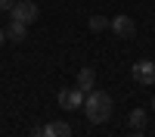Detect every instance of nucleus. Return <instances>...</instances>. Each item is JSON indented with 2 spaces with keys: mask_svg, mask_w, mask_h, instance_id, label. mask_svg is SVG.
Wrapping results in <instances>:
<instances>
[{
  "mask_svg": "<svg viewBox=\"0 0 155 137\" xmlns=\"http://www.w3.org/2000/svg\"><path fill=\"white\" fill-rule=\"evenodd\" d=\"M9 6H12V0H0V9H3V12H6Z\"/></svg>",
  "mask_w": 155,
  "mask_h": 137,
  "instance_id": "obj_12",
  "label": "nucleus"
},
{
  "mask_svg": "<svg viewBox=\"0 0 155 137\" xmlns=\"http://www.w3.org/2000/svg\"><path fill=\"white\" fill-rule=\"evenodd\" d=\"M130 75L137 84H155V59H140L130 66Z\"/></svg>",
  "mask_w": 155,
  "mask_h": 137,
  "instance_id": "obj_3",
  "label": "nucleus"
},
{
  "mask_svg": "<svg viewBox=\"0 0 155 137\" xmlns=\"http://www.w3.org/2000/svg\"><path fill=\"white\" fill-rule=\"evenodd\" d=\"M152 109H155V97H152Z\"/></svg>",
  "mask_w": 155,
  "mask_h": 137,
  "instance_id": "obj_15",
  "label": "nucleus"
},
{
  "mask_svg": "<svg viewBox=\"0 0 155 137\" xmlns=\"http://www.w3.org/2000/svg\"><path fill=\"white\" fill-rule=\"evenodd\" d=\"M37 16H41V9H37L31 0H19V3H12V6H9V19H16V22L31 25Z\"/></svg>",
  "mask_w": 155,
  "mask_h": 137,
  "instance_id": "obj_2",
  "label": "nucleus"
},
{
  "mask_svg": "<svg viewBox=\"0 0 155 137\" xmlns=\"http://www.w3.org/2000/svg\"><path fill=\"white\" fill-rule=\"evenodd\" d=\"M44 137H71V125L68 122H50V125H44Z\"/></svg>",
  "mask_w": 155,
  "mask_h": 137,
  "instance_id": "obj_7",
  "label": "nucleus"
},
{
  "mask_svg": "<svg viewBox=\"0 0 155 137\" xmlns=\"http://www.w3.org/2000/svg\"><path fill=\"white\" fill-rule=\"evenodd\" d=\"M84 100H87V94L78 91V87H62L59 91V106L62 109H81Z\"/></svg>",
  "mask_w": 155,
  "mask_h": 137,
  "instance_id": "obj_4",
  "label": "nucleus"
},
{
  "mask_svg": "<svg viewBox=\"0 0 155 137\" xmlns=\"http://www.w3.org/2000/svg\"><path fill=\"white\" fill-rule=\"evenodd\" d=\"M84 115H87V122H93V125L106 122L112 115V97L106 91H90L87 100H84Z\"/></svg>",
  "mask_w": 155,
  "mask_h": 137,
  "instance_id": "obj_1",
  "label": "nucleus"
},
{
  "mask_svg": "<svg viewBox=\"0 0 155 137\" xmlns=\"http://www.w3.org/2000/svg\"><path fill=\"white\" fill-rule=\"evenodd\" d=\"M127 137H143V131H130V134H127Z\"/></svg>",
  "mask_w": 155,
  "mask_h": 137,
  "instance_id": "obj_14",
  "label": "nucleus"
},
{
  "mask_svg": "<svg viewBox=\"0 0 155 137\" xmlns=\"http://www.w3.org/2000/svg\"><path fill=\"white\" fill-rule=\"evenodd\" d=\"M31 137H44V125L41 128H31Z\"/></svg>",
  "mask_w": 155,
  "mask_h": 137,
  "instance_id": "obj_11",
  "label": "nucleus"
},
{
  "mask_svg": "<svg viewBox=\"0 0 155 137\" xmlns=\"http://www.w3.org/2000/svg\"><path fill=\"white\" fill-rule=\"evenodd\" d=\"M112 25V19H106V16H93L90 19V31H106Z\"/></svg>",
  "mask_w": 155,
  "mask_h": 137,
  "instance_id": "obj_10",
  "label": "nucleus"
},
{
  "mask_svg": "<svg viewBox=\"0 0 155 137\" xmlns=\"http://www.w3.org/2000/svg\"><path fill=\"white\" fill-rule=\"evenodd\" d=\"M25 34H28V25L9 19V25H6V37H9V41H25Z\"/></svg>",
  "mask_w": 155,
  "mask_h": 137,
  "instance_id": "obj_8",
  "label": "nucleus"
},
{
  "mask_svg": "<svg viewBox=\"0 0 155 137\" xmlns=\"http://www.w3.org/2000/svg\"><path fill=\"white\" fill-rule=\"evenodd\" d=\"M6 41V28H0V44H3Z\"/></svg>",
  "mask_w": 155,
  "mask_h": 137,
  "instance_id": "obj_13",
  "label": "nucleus"
},
{
  "mask_svg": "<svg viewBox=\"0 0 155 137\" xmlns=\"http://www.w3.org/2000/svg\"><path fill=\"white\" fill-rule=\"evenodd\" d=\"M93 81H96L93 69H90V66H84L81 72H78V81H74V87H78V91H84V94H90V91H93Z\"/></svg>",
  "mask_w": 155,
  "mask_h": 137,
  "instance_id": "obj_6",
  "label": "nucleus"
},
{
  "mask_svg": "<svg viewBox=\"0 0 155 137\" xmlns=\"http://www.w3.org/2000/svg\"><path fill=\"white\" fill-rule=\"evenodd\" d=\"M146 122H149L146 109H134V112H130V118H127V125H130L134 131H143V128H146Z\"/></svg>",
  "mask_w": 155,
  "mask_h": 137,
  "instance_id": "obj_9",
  "label": "nucleus"
},
{
  "mask_svg": "<svg viewBox=\"0 0 155 137\" xmlns=\"http://www.w3.org/2000/svg\"><path fill=\"white\" fill-rule=\"evenodd\" d=\"M109 31H112L115 37H124V41H127V37H134V34H137V25H134L130 16H115L112 25H109Z\"/></svg>",
  "mask_w": 155,
  "mask_h": 137,
  "instance_id": "obj_5",
  "label": "nucleus"
}]
</instances>
